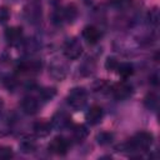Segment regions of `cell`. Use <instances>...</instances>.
I'll return each mask as SVG.
<instances>
[{
	"mask_svg": "<svg viewBox=\"0 0 160 160\" xmlns=\"http://www.w3.org/2000/svg\"><path fill=\"white\" fill-rule=\"evenodd\" d=\"M94 70H95V62H94L91 59H86V60L82 62L81 68H80V71H81L84 75H91V74L94 72Z\"/></svg>",
	"mask_w": 160,
	"mask_h": 160,
	"instance_id": "cell-19",
	"label": "cell"
},
{
	"mask_svg": "<svg viewBox=\"0 0 160 160\" xmlns=\"http://www.w3.org/2000/svg\"><path fill=\"white\" fill-rule=\"evenodd\" d=\"M56 94V90L54 88H44L40 90V98L44 100V101H49L51 100Z\"/></svg>",
	"mask_w": 160,
	"mask_h": 160,
	"instance_id": "cell-21",
	"label": "cell"
},
{
	"mask_svg": "<svg viewBox=\"0 0 160 160\" xmlns=\"http://www.w3.org/2000/svg\"><path fill=\"white\" fill-rule=\"evenodd\" d=\"M14 151L11 149V146H0V160H8L10 158H12Z\"/></svg>",
	"mask_w": 160,
	"mask_h": 160,
	"instance_id": "cell-22",
	"label": "cell"
},
{
	"mask_svg": "<svg viewBox=\"0 0 160 160\" xmlns=\"http://www.w3.org/2000/svg\"><path fill=\"white\" fill-rule=\"evenodd\" d=\"M51 128H52L51 122L45 121V120H40V121H36L34 124V132L36 134V136L45 138L51 132Z\"/></svg>",
	"mask_w": 160,
	"mask_h": 160,
	"instance_id": "cell-14",
	"label": "cell"
},
{
	"mask_svg": "<svg viewBox=\"0 0 160 160\" xmlns=\"http://www.w3.org/2000/svg\"><path fill=\"white\" fill-rule=\"evenodd\" d=\"M70 122H71V118L65 111H60L59 110L51 118V126L55 128V129H58V130L68 129L70 126Z\"/></svg>",
	"mask_w": 160,
	"mask_h": 160,
	"instance_id": "cell-10",
	"label": "cell"
},
{
	"mask_svg": "<svg viewBox=\"0 0 160 160\" xmlns=\"http://www.w3.org/2000/svg\"><path fill=\"white\" fill-rule=\"evenodd\" d=\"M21 109L25 114L34 115L39 110V101L34 96H25L21 100Z\"/></svg>",
	"mask_w": 160,
	"mask_h": 160,
	"instance_id": "cell-13",
	"label": "cell"
},
{
	"mask_svg": "<svg viewBox=\"0 0 160 160\" xmlns=\"http://www.w3.org/2000/svg\"><path fill=\"white\" fill-rule=\"evenodd\" d=\"M92 1H94V0H82V2H84V4H86V5L92 4Z\"/></svg>",
	"mask_w": 160,
	"mask_h": 160,
	"instance_id": "cell-28",
	"label": "cell"
},
{
	"mask_svg": "<svg viewBox=\"0 0 160 160\" xmlns=\"http://www.w3.org/2000/svg\"><path fill=\"white\" fill-rule=\"evenodd\" d=\"M152 134L149 131H140L136 132L126 144H124V149L135 152H144L148 151L152 145Z\"/></svg>",
	"mask_w": 160,
	"mask_h": 160,
	"instance_id": "cell-1",
	"label": "cell"
},
{
	"mask_svg": "<svg viewBox=\"0 0 160 160\" xmlns=\"http://www.w3.org/2000/svg\"><path fill=\"white\" fill-rule=\"evenodd\" d=\"M112 96L116 100H126L132 95V88L128 82H118L110 88Z\"/></svg>",
	"mask_w": 160,
	"mask_h": 160,
	"instance_id": "cell-7",
	"label": "cell"
},
{
	"mask_svg": "<svg viewBox=\"0 0 160 160\" xmlns=\"http://www.w3.org/2000/svg\"><path fill=\"white\" fill-rule=\"evenodd\" d=\"M82 54V45L78 38H69L64 42V55L69 60H76Z\"/></svg>",
	"mask_w": 160,
	"mask_h": 160,
	"instance_id": "cell-5",
	"label": "cell"
},
{
	"mask_svg": "<svg viewBox=\"0 0 160 160\" xmlns=\"http://www.w3.org/2000/svg\"><path fill=\"white\" fill-rule=\"evenodd\" d=\"M41 1L29 0L24 6V16L30 24H39L41 21Z\"/></svg>",
	"mask_w": 160,
	"mask_h": 160,
	"instance_id": "cell-4",
	"label": "cell"
},
{
	"mask_svg": "<svg viewBox=\"0 0 160 160\" xmlns=\"http://www.w3.org/2000/svg\"><path fill=\"white\" fill-rule=\"evenodd\" d=\"M104 116V110L99 105H92L85 114V119L90 125H98Z\"/></svg>",
	"mask_w": 160,
	"mask_h": 160,
	"instance_id": "cell-12",
	"label": "cell"
},
{
	"mask_svg": "<svg viewBox=\"0 0 160 160\" xmlns=\"http://www.w3.org/2000/svg\"><path fill=\"white\" fill-rule=\"evenodd\" d=\"M19 149L24 152V154H30V152H34L36 150V141L34 139H30V138H25L20 141L19 144Z\"/></svg>",
	"mask_w": 160,
	"mask_h": 160,
	"instance_id": "cell-16",
	"label": "cell"
},
{
	"mask_svg": "<svg viewBox=\"0 0 160 160\" xmlns=\"http://www.w3.org/2000/svg\"><path fill=\"white\" fill-rule=\"evenodd\" d=\"M109 2L111 5H114V6H121V5H124L126 2V0H109Z\"/></svg>",
	"mask_w": 160,
	"mask_h": 160,
	"instance_id": "cell-26",
	"label": "cell"
},
{
	"mask_svg": "<svg viewBox=\"0 0 160 160\" xmlns=\"http://www.w3.org/2000/svg\"><path fill=\"white\" fill-rule=\"evenodd\" d=\"M49 74L52 79L62 81L68 75V65L59 59H54L49 64Z\"/></svg>",
	"mask_w": 160,
	"mask_h": 160,
	"instance_id": "cell-6",
	"label": "cell"
},
{
	"mask_svg": "<svg viewBox=\"0 0 160 160\" xmlns=\"http://www.w3.org/2000/svg\"><path fill=\"white\" fill-rule=\"evenodd\" d=\"M112 139H114V135L108 131H102V132L98 134V136H96V140L100 145H108L112 141Z\"/></svg>",
	"mask_w": 160,
	"mask_h": 160,
	"instance_id": "cell-20",
	"label": "cell"
},
{
	"mask_svg": "<svg viewBox=\"0 0 160 160\" xmlns=\"http://www.w3.org/2000/svg\"><path fill=\"white\" fill-rule=\"evenodd\" d=\"M149 21L154 26H158V22H159V11H158L156 8H154L152 10H150V12H149Z\"/></svg>",
	"mask_w": 160,
	"mask_h": 160,
	"instance_id": "cell-24",
	"label": "cell"
},
{
	"mask_svg": "<svg viewBox=\"0 0 160 160\" xmlns=\"http://www.w3.org/2000/svg\"><path fill=\"white\" fill-rule=\"evenodd\" d=\"M89 135V131H88V128L82 124H78L72 128V139L78 142H81L84 141Z\"/></svg>",
	"mask_w": 160,
	"mask_h": 160,
	"instance_id": "cell-15",
	"label": "cell"
},
{
	"mask_svg": "<svg viewBox=\"0 0 160 160\" xmlns=\"http://www.w3.org/2000/svg\"><path fill=\"white\" fill-rule=\"evenodd\" d=\"M81 36L82 39L89 44V45H95L99 42L100 38H101V32L100 30L94 26V25H88L82 29V32H81Z\"/></svg>",
	"mask_w": 160,
	"mask_h": 160,
	"instance_id": "cell-11",
	"label": "cell"
},
{
	"mask_svg": "<svg viewBox=\"0 0 160 160\" xmlns=\"http://www.w3.org/2000/svg\"><path fill=\"white\" fill-rule=\"evenodd\" d=\"M1 109H2V100L0 99V111H1Z\"/></svg>",
	"mask_w": 160,
	"mask_h": 160,
	"instance_id": "cell-29",
	"label": "cell"
},
{
	"mask_svg": "<svg viewBox=\"0 0 160 160\" xmlns=\"http://www.w3.org/2000/svg\"><path fill=\"white\" fill-rule=\"evenodd\" d=\"M4 36L10 46H19L22 42V29L19 26H10L5 30Z\"/></svg>",
	"mask_w": 160,
	"mask_h": 160,
	"instance_id": "cell-9",
	"label": "cell"
},
{
	"mask_svg": "<svg viewBox=\"0 0 160 160\" xmlns=\"http://www.w3.org/2000/svg\"><path fill=\"white\" fill-rule=\"evenodd\" d=\"M48 1H49V4H51L52 6H58L61 0H48Z\"/></svg>",
	"mask_w": 160,
	"mask_h": 160,
	"instance_id": "cell-27",
	"label": "cell"
},
{
	"mask_svg": "<svg viewBox=\"0 0 160 160\" xmlns=\"http://www.w3.org/2000/svg\"><path fill=\"white\" fill-rule=\"evenodd\" d=\"M115 70H116V72H118L121 78L126 79V78H129L130 75H132V72H134V66H132V64H130V62H119Z\"/></svg>",
	"mask_w": 160,
	"mask_h": 160,
	"instance_id": "cell-17",
	"label": "cell"
},
{
	"mask_svg": "<svg viewBox=\"0 0 160 160\" xmlns=\"http://www.w3.org/2000/svg\"><path fill=\"white\" fill-rule=\"evenodd\" d=\"M119 61L115 59V58H108L106 59V62H105V68L109 70V71H114L118 66Z\"/></svg>",
	"mask_w": 160,
	"mask_h": 160,
	"instance_id": "cell-25",
	"label": "cell"
},
{
	"mask_svg": "<svg viewBox=\"0 0 160 160\" xmlns=\"http://www.w3.org/2000/svg\"><path fill=\"white\" fill-rule=\"evenodd\" d=\"M48 149H49V151H50L51 154L61 155V156H62V155H65V154L68 152L69 142H68V140H66L65 138H62V136H55V138L50 141Z\"/></svg>",
	"mask_w": 160,
	"mask_h": 160,
	"instance_id": "cell-8",
	"label": "cell"
},
{
	"mask_svg": "<svg viewBox=\"0 0 160 160\" xmlns=\"http://www.w3.org/2000/svg\"><path fill=\"white\" fill-rule=\"evenodd\" d=\"M144 104L149 110L155 111L158 109V96L155 94H148L144 99Z\"/></svg>",
	"mask_w": 160,
	"mask_h": 160,
	"instance_id": "cell-18",
	"label": "cell"
},
{
	"mask_svg": "<svg viewBox=\"0 0 160 160\" xmlns=\"http://www.w3.org/2000/svg\"><path fill=\"white\" fill-rule=\"evenodd\" d=\"M86 101H88V92L81 86L72 88L66 96V102L74 110H81L86 105Z\"/></svg>",
	"mask_w": 160,
	"mask_h": 160,
	"instance_id": "cell-3",
	"label": "cell"
},
{
	"mask_svg": "<svg viewBox=\"0 0 160 160\" xmlns=\"http://www.w3.org/2000/svg\"><path fill=\"white\" fill-rule=\"evenodd\" d=\"M10 19V10L8 6H0V25H4Z\"/></svg>",
	"mask_w": 160,
	"mask_h": 160,
	"instance_id": "cell-23",
	"label": "cell"
},
{
	"mask_svg": "<svg viewBox=\"0 0 160 160\" xmlns=\"http://www.w3.org/2000/svg\"><path fill=\"white\" fill-rule=\"evenodd\" d=\"M78 16V9L74 4H69L65 8H56L52 12V22L56 25H61L64 22L71 24Z\"/></svg>",
	"mask_w": 160,
	"mask_h": 160,
	"instance_id": "cell-2",
	"label": "cell"
}]
</instances>
